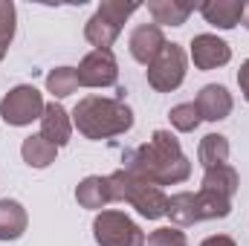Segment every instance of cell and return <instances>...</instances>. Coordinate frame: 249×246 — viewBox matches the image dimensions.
I'll return each instance as SVG.
<instances>
[{"label":"cell","mask_w":249,"mask_h":246,"mask_svg":"<svg viewBox=\"0 0 249 246\" xmlns=\"http://www.w3.org/2000/svg\"><path fill=\"white\" fill-rule=\"evenodd\" d=\"M124 171L154 185H177L191 177V162L171 130H154V136L124 157Z\"/></svg>","instance_id":"cell-1"},{"label":"cell","mask_w":249,"mask_h":246,"mask_svg":"<svg viewBox=\"0 0 249 246\" xmlns=\"http://www.w3.org/2000/svg\"><path fill=\"white\" fill-rule=\"evenodd\" d=\"M72 124L84 139H110L122 136L133 127V110L124 99H105V96H84L72 107Z\"/></svg>","instance_id":"cell-2"},{"label":"cell","mask_w":249,"mask_h":246,"mask_svg":"<svg viewBox=\"0 0 249 246\" xmlns=\"http://www.w3.org/2000/svg\"><path fill=\"white\" fill-rule=\"evenodd\" d=\"M107 185H110V200L113 203H130L148 220H160L168 211V197H165V191L160 185L145 183V180L127 174L124 168L113 171L107 177Z\"/></svg>","instance_id":"cell-3"},{"label":"cell","mask_w":249,"mask_h":246,"mask_svg":"<svg viewBox=\"0 0 249 246\" xmlns=\"http://www.w3.org/2000/svg\"><path fill=\"white\" fill-rule=\"evenodd\" d=\"M93 238L99 246H145V232L116 209H105L96 214Z\"/></svg>","instance_id":"cell-4"},{"label":"cell","mask_w":249,"mask_h":246,"mask_svg":"<svg viewBox=\"0 0 249 246\" xmlns=\"http://www.w3.org/2000/svg\"><path fill=\"white\" fill-rule=\"evenodd\" d=\"M44 96L38 87L32 84H18L12 87L3 102H0V119L12 127H23V124H32L35 119L44 116Z\"/></svg>","instance_id":"cell-5"},{"label":"cell","mask_w":249,"mask_h":246,"mask_svg":"<svg viewBox=\"0 0 249 246\" xmlns=\"http://www.w3.org/2000/svg\"><path fill=\"white\" fill-rule=\"evenodd\" d=\"M186 67H188L186 50L180 44H165L160 58L148 67V84L157 93H174L186 81Z\"/></svg>","instance_id":"cell-6"},{"label":"cell","mask_w":249,"mask_h":246,"mask_svg":"<svg viewBox=\"0 0 249 246\" xmlns=\"http://www.w3.org/2000/svg\"><path fill=\"white\" fill-rule=\"evenodd\" d=\"M81 87H113L119 81V64L113 50H93L75 67Z\"/></svg>","instance_id":"cell-7"},{"label":"cell","mask_w":249,"mask_h":246,"mask_svg":"<svg viewBox=\"0 0 249 246\" xmlns=\"http://www.w3.org/2000/svg\"><path fill=\"white\" fill-rule=\"evenodd\" d=\"M165 44L168 41H165V35H162V29L157 23H139L130 32V38H127L130 55L139 64H145V67H151V64L160 58V53L165 50Z\"/></svg>","instance_id":"cell-8"},{"label":"cell","mask_w":249,"mask_h":246,"mask_svg":"<svg viewBox=\"0 0 249 246\" xmlns=\"http://www.w3.org/2000/svg\"><path fill=\"white\" fill-rule=\"evenodd\" d=\"M191 61L197 70H217V67L232 61V47L223 38L209 35V32L194 35L191 38Z\"/></svg>","instance_id":"cell-9"},{"label":"cell","mask_w":249,"mask_h":246,"mask_svg":"<svg viewBox=\"0 0 249 246\" xmlns=\"http://www.w3.org/2000/svg\"><path fill=\"white\" fill-rule=\"evenodd\" d=\"M194 107H197L200 119H206V122H220V119H226V116L232 113L235 102H232V93H229L223 84H206V87L197 93Z\"/></svg>","instance_id":"cell-10"},{"label":"cell","mask_w":249,"mask_h":246,"mask_svg":"<svg viewBox=\"0 0 249 246\" xmlns=\"http://www.w3.org/2000/svg\"><path fill=\"white\" fill-rule=\"evenodd\" d=\"M197 9L206 18V23H212L217 29H235L244 20V15H247V3L244 0H206Z\"/></svg>","instance_id":"cell-11"},{"label":"cell","mask_w":249,"mask_h":246,"mask_svg":"<svg viewBox=\"0 0 249 246\" xmlns=\"http://www.w3.org/2000/svg\"><path fill=\"white\" fill-rule=\"evenodd\" d=\"M41 136L47 142H53L55 148H61L70 142L72 136V116L64 110L58 102H50L44 107V116H41Z\"/></svg>","instance_id":"cell-12"},{"label":"cell","mask_w":249,"mask_h":246,"mask_svg":"<svg viewBox=\"0 0 249 246\" xmlns=\"http://www.w3.org/2000/svg\"><path fill=\"white\" fill-rule=\"evenodd\" d=\"M75 200H78V206H81V209L102 211L107 203H113V200H110V185H107V177H96V174L84 177V180L78 183V188H75Z\"/></svg>","instance_id":"cell-13"},{"label":"cell","mask_w":249,"mask_h":246,"mask_svg":"<svg viewBox=\"0 0 249 246\" xmlns=\"http://www.w3.org/2000/svg\"><path fill=\"white\" fill-rule=\"evenodd\" d=\"M148 12H151L154 23L162 29V26H183L188 15L194 12V6L183 3V0H148Z\"/></svg>","instance_id":"cell-14"},{"label":"cell","mask_w":249,"mask_h":246,"mask_svg":"<svg viewBox=\"0 0 249 246\" xmlns=\"http://www.w3.org/2000/svg\"><path fill=\"white\" fill-rule=\"evenodd\" d=\"M26 209L18 200H0V241H18L26 232Z\"/></svg>","instance_id":"cell-15"},{"label":"cell","mask_w":249,"mask_h":246,"mask_svg":"<svg viewBox=\"0 0 249 246\" xmlns=\"http://www.w3.org/2000/svg\"><path fill=\"white\" fill-rule=\"evenodd\" d=\"M55 154H58V148L53 142H47L41 133L26 136L23 145H20V157H23V162L29 168H50L55 162Z\"/></svg>","instance_id":"cell-16"},{"label":"cell","mask_w":249,"mask_h":246,"mask_svg":"<svg viewBox=\"0 0 249 246\" xmlns=\"http://www.w3.org/2000/svg\"><path fill=\"white\" fill-rule=\"evenodd\" d=\"M197 159H200V165L206 171L209 168H217V165H226V159H229V139L223 133H206L200 139Z\"/></svg>","instance_id":"cell-17"},{"label":"cell","mask_w":249,"mask_h":246,"mask_svg":"<svg viewBox=\"0 0 249 246\" xmlns=\"http://www.w3.org/2000/svg\"><path fill=\"white\" fill-rule=\"evenodd\" d=\"M203 188L232 200L238 194V188H241V177H238V171L232 165H217V168H209L203 174Z\"/></svg>","instance_id":"cell-18"},{"label":"cell","mask_w":249,"mask_h":246,"mask_svg":"<svg viewBox=\"0 0 249 246\" xmlns=\"http://www.w3.org/2000/svg\"><path fill=\"white\" fill-rule=\"evenodd\" d=\"M194 206H197V220H223L232 211L229 197H220V194L206 191V188L194 191Z\"/></svg>","instance_id":"cell-19"},{"label":"cell","mask_w":249,"mask_h":246,"mask_svg":"<svg viewBox=\"0 0 249 246\" xmlns=\"http://www.w3.org/2000/svg\"><path fill=\"white\" fill-rule=\"evenodd\" d=\"M119 32H122V26H113V23H110L107 18H102L99 12L84 23V38H87L96 50H110V47L116 44Z\"/></svg>","instance_id":"cell-20"},{"label":"cell","mask_w":249,"mask_h":246,"mask_svg":"<svg viewBox=\"0 0 249 246\" xmlns=\"http://www.w3.org/2000/svg\"><path fill=\"white\" fill-rule=\"evenodd\" d=\"M165 214L171 217V223H174L177 229L200 223V220H197V206H194V191H180V194L168 197V211H165Z\"/></svg>","instance_id":"cell-21"},{"label":"cell","mask_w":249,"mask_h":246,"mask_svg":"<svg viewBox=\"0 0 249 246\" xmlns=\"http://www.w3.org/2000/svg\"><path fill=\"white\" fill-rule=\"evenodd\" d=\"M78 87H81V84H78L75 67H55V70H50V75H47V90L53 93V99H67V96H72Z\"/></svg>","instance_id":"cell-22"},{"label":"cell","mask_w":249,"mask_h":246,"mask_svg":"<svg viewBox=\"0 0 249 246\" xmlns=\"http://www.w3.org/2000/svg\"><path fill=\"white\" fill-rule=\"evenodd\" d=\"M15 20H18L15 3H12V0H0V61L6 58L9 44H12V38H15Z\"/></svg>","instance_id":"cell-23"},{"label":"cell","mask_w":249,"mask_h":246,"mask_svg":"<svg viewBox=\"0 0 249 246\" xmlns=\"http://www.w3.org/2000/svg\"><path fill=\"white\" fill-rule=\"evenodd\" d=\"M168 119H171V124H174L180 133H191V130H197V124L203 122V119H200V113H197V107H194V102L174 105V107H171V113H168Z\"/></svg>","instance_id":"cell-24"},{"label":"cell","mask_w":249,"mask_h":246,"mask_svg":"<svg viewBox=\"0 0 249 246\" xmlns=\"http://www.w3.org/2000/svg\"><path fill=\"white\" fill-rule=\"evenodd\" d=\"M136 9H139V3H124V0H102L96 12H99L102 18H107L113 26H122V23L130 18V15H133V12H136Z\"/></svg>","instance_id":"cell-25"},{"label":"cell","mask_w":249,"mask_h":246,"mask_svg":"<svg viewBox=\"0 0 249 246\" xmlns=\"http://www.w3.org/2000/svg\"><path fill=\"white\" fill-rule=\"evenodd\" d=\"M145 246H186V232L177 226H160L145 238Z\"/></svg>","instance_id":"cell-26"},{"label":"cell","mask_w":249,"mask_h":246,"mask_svg":"<svg viewBox=\"0 0 249 246\" xmlns=\"http://www.w3.org/2000/svg\"><path fill=\"white\" fill-rule=\"evenodd\" d=\"M238 87H241V96L249 102V58L241 64V70H238Z\"/></svg>","instance_id":"cell-27"},{"label":"cell","mask_w":249,"mask_h":246,"mask_svg":"<svg viewBox=\"0 0 249 246\" xmlns=\"http://www.w3.org/2000/svg\"><path fill=\"white\" fill-rule=\"evenodd\" d=\"M200 246H238V244H235L229 235H212V238H206Z\"/></svg>","instance_id":"cell-28"},{"label":"cell","mask_w":249,"mask_h":246,"mask_svg":"<svg viewBox=\"0 0 249 246\" xmlns=\"http://www.w3.org/2000/svg\"><path fill=\"white\" fill-rule=\"evenodd\" d=\"M244 26L249 29V6H247V15H244Z\"/></svg>","instance_id":"cell-29"}]
</instances>
